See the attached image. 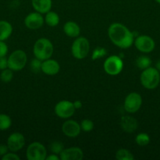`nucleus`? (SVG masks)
<instances>
[{
	"mask_svg": "<svg viewBox=\"0 0 160 160\" xmlns=\"http://www.w3.org/2000/svg\"><path fill=\"white\" fill-rule=\"evenodd\" d=\"M108 34L111 42L119 48H128L134 42L133 34L122 23H111L108 28Z\"/></svg>",
	"mask_w": 160,
	"mask_h": 160,
	"instance_id": "obj_1",
	"label": "nucleus"
},
{
	"mask_svg": "<svg viewBox=\"0 0 160 160\" xmlns=\"http://www.w3.org/2000/svg\"><path fill=\"white\" fill-rule=\"evenodd\" d=\"M53 50L54 48L52 42L45 38L38 39L33 47L35 57L42 61L50 59L53 53Z\"/></svg>",
	"mask_w": 160,
	"mask_h": 160,
	"instance_id": "obj_2",
	"label": "nucleus"
},
{
	"mask_svg": "<svg viewBox=\"0 0 160 160\" xmlns=\"http://www.w3.org/2000/svg\"><path fill=\"white\" fill-rule=\"evenodd\" d=\"M140 80L144 88L152 90L156 88L159 84L160 73L155 67H150L145 70H143Z\"/></svg>",
	"mask_w": 160,
	"mask_h": 160,
	"instance_id": "obj_3",
	"label": "nucleus"
},
{
	"mask_svg": "<svg viewBox=\"0 0 160 160\" xmlns=\"http://www.w3.org/2000/svg\"><path fill=\"white\" fill-rule=\"evenodd\" d=\"M89 42L84 37H78L72 45V54L75 59H83L89 52Z\"/></svg>",
	"mask_w": 160,
	"mask_h": 160,
	"instance_id": "obj_4",
	"label": "nucleus"
},
{
	"mask_svg": "<svg viewBox=\"0 0 160 160\" xmlns=\"http://www.w3.org/2000/svg\"><path fill=\"white\" fill-rule=\"evenodd\" d=\"M28 57L23 50H16L8 57V68L13 71H19L26 66Z\"/></svg>",
	"mask_w": 160,
	"mask_h": 160,
	"instance_id": "obj_5",
	"label": "nucleus"
},
{
	"mask_svg": "<svg viewBox=\"0 0 160 160\" xmlns=\"http://www.w3.org/2000/svg\"><path fill=\"white\" fill-rule=\"evenodd\" d=\"M123 69V61L119 56H111L105 59L104 62V70L105 73L111 76H116L122 72Z\"/></svg>",
	"mask_w": 160,
	"mask_h": 160,
	"instance_id": "obj_6",
	"label": "nucleus"
},
{
	"mask_svg": "<svg viewBox=\"0 0 160 160\" xmlns=\"http://www.w3.org/2000/svg\"><path fill=\"white\" fill-rule=\"evenodd\" d=\"M26 156L28 160H45L46 148L40 142H33L27 148Z\"/></svg>",
	"mask_w": 160,
	"mask_h": 160,
	"instance_id": "obj_7",
	"label": "nucleus"
},
{
	"mask_svg": "<svg viewBox=\"0 0 160 160\" xmlns=\"http://www.w3.org/2000/svg\"><path fill=\"white\" fill-rule=\"evenodd\" d=\"M54 112L58 117L61 119H68L74 115L75 108L73 102L67 100H62L56 103Z\"/></svg>",
	"mask_w": 160,
	"mask_h": 160,
	"instance_id": "obj_8",
	"label": "nucleus"
},
{
	"mask_svg": "<svg viewBox=\"0 0 160 160\" xmlns=\"http://www.w3.org/2000/svg\"><path fill=\"white\" fill-rule=\"evenodd\" d=\"M142 105V97L136 92H131L124 100V109L127 112L135 113L137 112Z\"/></svg>",
	"mask_w": 160,
	"mask_h": 160,
	"instance_id": "obj_9",
	"label": "nucleus"
},
{
	"mask_svg": "<svg viewBox=\"0 0 160 160\" xmlns=\"http://www.w3.org/2000/svg\"><path fill=\"white\" fill-rule=\"evenodd\" d=\"M134 45L136 49L144 53H149L155 49V43L152 38L148 35H139L134 39Z\"/></svg>",
	"mask_w": 160,
	"mask_h": 160,
	"instance_id": "obj_10",
	"label": "nucleus"
},
{
	"mask_svg": "<svg viewBox=\"0 0 160 160\" xmlns=\"http://www.w3.org/2000/svg\"><path fill=\"white\" fill-rule=\"evenodd\" d=\"M25 144V138L21 133L15 132L11 134L7 139V146L11 152L20 151Z\"/></svg>",
	"mask_w": 160,
	"mask_h": 160,
	"instance_id": "obj_11",
	"label": "nucleus"
},
{
	"mask_svg": "<svg viewBox=\"0 0 160 160\" xmlns=\"http://www.w3.org/2000/svg\"><path fill=\"white\" fill-rule=\"evenodd\" d=\"M44 23V18L42 13L33 12L26 16L24 19V24L28 29L37 30L42 28Z\"/></svg>",
	"mask_w": 160,
	"mask_h": 160,
	"instance_id": "obj_12",
	"label": "nucleus"
},
{
	"mask_svg": "<svg viewBox=\"0 0 160 160\" xmlns=\"http://www.w3.org/2000/svg\"><path fill=\"white\" fill-rule=\"evenodd\" d=\"M81 131V126L75 120H68L64 122L62 125L63 133L68 138L78 137Z\"/></svg>",
	"mask_w": 160,
	"mask_h": 160,
	"instance_id": "obj_13",
	"label": "nucleus"
},
{
	"mask_svg": "<svg viewBox=\"0 0 160 160\" xmlns=\"http://www.w3.org/2000/svg\"><path fill=\"white\" fill-rule=\"evenodd\" d=\"M59 156L61 160H82L84 155L83 150L78 147H71L64 148Z\"/></svg>",
	"mask_w": 160,
	"mask_h": 160,
	"instance_id": "obj_14",
	"label": "nucleus"
},
{
	"mask_svg": "<svg viewBox=\"0 0 160 160\" xmlns=\"http://www.w3.org/2000/svg\"><path fill=\"white\" fill-rule=\"evenodd\" d=\"M60 69H61V67H60L59 62L55 59H48L42 61L41 70L45 74L49 75V76L56 75L59 73Z\"/></svg>",
	"mask_w": 160,
	"mask_h": 160,
	"instance_id": "obj_15",
	"label": "nucleus"
},
{
	"mask_svg": "<svg viewBox=\"0 0 160 160\" xmlns=\"http://www.w3.org/2000/svg\"><path fill=\"white\" fill-rule=\"evenodd\" d=\"M121 127L127 133H132L137 128V120L133 117L125 116L121 118Z\"/></svg>",
	"mask_w": 160,
	"mask_h": 160,
	"instance_id": "obj_16",
	"label": "nucleus"
},
{
	"mask_svg": "<svg viewBox=\"0 0 160 160\" xmlns=\"http://www.w3.org/2000/svg\"><path fill=\"white\" fill-rule=\"evenodd\" d=\"M35 10L40 13H46L52 8V0H31Z\"/></svg>",
	"mask_w": 160,
	"mask_h": 160,
	"instance_id": "obj_17",
	"label": "nucleus"
},
{
	"mask_svg": "<svg viewBox=\"0 0 160 160\" xmlns=\"http://www.w3.org/2000/svg\"><path fill=\"white\" fill-rule=\"evenodd\" d=\"M64 32L67 37L78 38L80 34V27L74 21H67L64 25Z\"/></svg>",
	"mask_w": 160,
	"mask_h": 160,
	"instance_id": "obj_18",
	"label": "nucleus"
},
{
	"mask_svg": "<svg viewBox=\"0 0 160 160\" xmlns=\"http://www.w3.org/2000/svg\"><path fill=\"white\" fill-rule=\"evenodd\" d=\"M13 33V27L10 23L6 20H0V41L9 38Z\"/></svg>",
	"mask_w": 160,
	"mask_h": 160,
	"instance_id": "obj_19",
	"label": "nucleus"
},
{
	"mask_svg": "<svg viewBox=\"0 0 160 160\" xmlns=\"http://www.w3.org/2000/svg\"><path fill=\"white\" fill-rule=\"evenodd\" d=\"M45 22L50 27L57 26L60 22L59 15L53 11H49L45 13Z\"/></svg>",
	"mask_w": 160,
	"mask_h": 160,
	"instance_id": "obj_20",
	"label": "nucleus"
},
{
	"mask_svg": "<svg viewBox=\"0 0 160 160\" xmlns=\"http://www.w3.org/2000/svg\"><path fill=\"white\" fill-rule=\"evenodd\" d=\"M152 59L147 56H141L136 59V65L141 70H145L152 66Z\"/></svg>",
	"mask_w": 160,
	"mask_h": 160,
	"instance_id": "obj_21",
	"label": "nucleus"
},
{
	"mask_svg": "<svg viewBox=\"0 0 160 160\" xmlns=\"http://www.w3.org/2000/svg\"><path fill=\"white\" fill-rule=\"evenodd\" d=\"M115 159L118 160H133L134 156L129 150L120 148L115 153Z\"/></svg>",
	"mask_w": 160,
	"mask_h": 160,
	"instance_id": "obj_22",
	"label": "nucleus"
},
{
	"mask_svg": "<svg viewBox=\"0 0 160 160\" xmlns=\"http://www.w3.org/2000/svg\"><path fill=\"white\" fill-rule=\"evenodd\" d=\"M12 125L11 118L6 114H0V131H6Z\"/></svg>",
	"mask_w": 160,
	"mask_h": 160,
	"instance_id": "obj_23",
	"label": "nucleus"
},
{
	"mask_svg": "<svg viewBox=\"0 0 160 160\" xmlns=\"http://www.w3.org/2000/svg\"><path fill=\"white\" fill-rule=\"evenodd\" d=\"M135 142L140 146H145L150 142V137L146 133H140L136 135Z\"/></svg>",
	"mask_w": 160,
	"mask_h": 160,
	"instance_id": "obj_24",
	"label": "nucleus"
},
{
	"mask_svg": "<svg viewBox=\"0 0 160 160\" xmlns=\"http://www.w3.org/2000/svg\"><path fill=\"white\" fill-rule=\"evenodd\" d=\"M13 78V70H10L9 68H6L5 70H3L1 74H0V79L2 81L5 83L10 82L12 81Z\"/></svg>",
	"mask_w": 160,
	"mask_h": 160,
	"instance_id": "obj_25",
	"label": "nucleus"
},
{
	"mask_svg": "<svg viewBox=\"0 0 160 160\" xmlns=\"http://www.w3.org/2000/svg\"><path fill=\"white\" fill-rule=\"evenodd\" d=\"M50 149L51 152L53 153V154L60 155L61 152L64 149V147L61 142L56 141V142H53L50 144Z\"/></svg>",
	"mask_w": 160,
	"mask_h": 160,
	"instance_id": "obj_26",
	"label": "nucleus"
},
{
	"mask_svg": "<svg viewBox=\"0 0 160 160\" xmlns=\"http://www.w3.org/2000/svg\"><path fill=\"white\" fill-rule=\"evenodd\" d=\"M42 61L40 59L35 58L30 62V68H31V71L33 73H38L39 71H41V68H42Z\"/></svg>",
	"mask_w": 160,
	"mask_h": 160,
	"instance_id": "obj_27",
	"label": "nucleus"
},
{
	"mask_svg": "<svg viewBox=\"0 0 160 160\" xmlns=\"http://www.w3.org/2000/svg\"><path fill=\"white\" fill-rule=\"evenodd\" d=\"M81 129L82 131H85V132H89V131H92L93 129V122L91 120H89V119H85L83 121L81 122Z\"/></svg>",
	"mask_w": 160,
	"mask_h": 160,
	"instance_id": "obj_28",
	"label": "nucleus"
},
{
	"mask_svg": "<svg viewBox=\"0 0 160 160\" xmlns=\"http://www.w3.org/2000/svg\"><path fill=\"white\" fill-rule=\"evenodd\" d=\"M107 54V50L104 48L103 47H97L93 50L92 54V59L93 60H96L97 59L104 57Z\"/></svg>",
	"mask_w": 160,
	"mask_h": 160,
	"instance_id": "obj_29",
	"label": "nucleus"
},
{
	"mask_svg": "<svg viewBox=\"0 0 160 160\" xmlns=\"http://www.w3.org/2000/svg\"><path fill=\"white\" fill-rule=\"evenodd\" d=\"M2 159L3 160H20V156L15 154V152H7L6 155L2 156Z\"/></svg>",
	"mask_w": 160,
	"mask_h": 160,
	"instance_id": "obj_30",
	"label": "nucleus"
},
{
	"mask_svg": "<svg viewBox=\"0 0 160 160\" xmlns=\"http://www.w3.org/2000/svg\"><path fill=\"white\" fill-rule=\"evenodd\" d=\"M8 52V46L4 41H0V57L6 56Z\"/></svg>",
	"mask_w": 160,
	"mask_h": 160,
	"instance_id": "obj_31",
	"label": "nucleus"
},
{
	"mask_svg": "<svg viewBox=\"0 0 160 160\" xmlns=\"http://www.w3.org/2000/svg\"><path fill=\"white\" fill-rule=\"evenodd\" d=\"M8 68V59L6 56L0 57V70H5Z\"/></svg>",
	"mask_w": 160,
	"mask_h": 160,
	"instance_id": "obj_32",
	"label": "nucleus"
},
{
	"mask_svg": "<svg viewBox=\"0 0 160 160\" xmlns=\"http://www.w3.org/2000/svg\"><path fill=\"white\" fill-rule=\"evenodd\" d=\"M9 151V148H8L7 145H0V156H3L6 155Z\"/></svg>",
	"mask_w": 160,
	"mask_h": 160,
	"instance_id": "obj_33",
	"label": "nucleus"
},
{
	"mask_svg": "<svg viewBox=\"0 0 160 160\" xmlns=\"http://www.w3.org/2000/svg\"><path fill=\"white\" fill-rule=\"evenodd\" d=\"M60 156H58L56 154H51L49 156H46L45 160H60Z\"/></svg>",
	"mask_w": 160,
	"mask_h": 160,
	"instance_id": "obj_34",
	"label": "nucleus"
},
{
	"mask_svg": "<svg viewBox=\"0 0 160 160\" xmlns=\"http://www.w3.org/2000/svg\"><path fill=\"white\" fill-rule=\"evenodd\" d=\"M73 104H74V106H75V109H80V108H82V106H83V103H82V102L80 101V100H76V101L74 102Z\"/></svg>",
	"mask_w": 160,
	"mask_h": 160,
	"instance_id": "obj_35",
	"label": "nucleus"
},
{
	"mask_svg": "<svg viewBox=\"0 0 160 160\" xmlns=\"http://www.w3.org/2000/svg\"><path fill=\"white\" fill-rule=\"evenodd\" d=\"M155 68H156L157 70L160 72V59L159 60L157 61L156 63H155Z\"/></svg>",
	"mask_w": 160,
	"mask_h": 160,
	"instance_id": "obj_36",
	"label": "nucleus"
},
{
	"mask_svg": "<svg viewBox=\"0 0 160 160\" xmlns=\"http://www.w3.org/2000/svg\"><path fill=\"white\" fill-rule=\"evenodd\" d=\"M155 2H156L157 3H158V4H160V0H155Z\"/></svg>",
	"mask_w": 160,
	"mask_h": 160,
	"instance_id": "obj_37",
	"label": "nucleus"
}]
</instances>
